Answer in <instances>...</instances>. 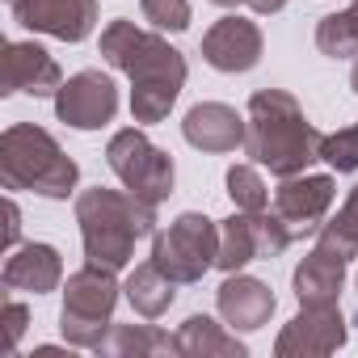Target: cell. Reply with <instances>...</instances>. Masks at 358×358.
<instances>
[{"label":"cell","mask_w":358,"mask_h":358,"mask_svg":"<svg viewBox=\"0 0 358 358\" xmlns=\"http://www.w3.org/2000/svg\"><path fill=\"white\" fill-rule=\"evenodd\" d=\"M101 59L131 76V118L135 122H164L186 89V55L160 30H139L135 22L118 17L101 30Z\"/></svg>","instance_id":"cell-1"},{"label":"cell","mask_w":358,"mask_h":358,"mask_svg":"<svg viewBox=\"0 0 358 358\" xmlns=\"http://www.w3.org/2000/svg\"><path fill=\"white\" fill-rule=\"evenodd\" d=\"M320 131L308 122L303 106L287 89H257L249 97V135L245 152L257 169H270L274 177L308 173L312 160H320Z\"/></svg>","instance_id":"cell-2"},{"label":"cell","mask_w":358,"mask_h":358,"mask_svg":"<svg viewBox=\"0 0 358 358\" xmlns=\"http://www.w3.org/2000/svg\"><path fill=\"white\" fill-rule=\"evenodd\" d=\"M76 224L85 241V262L118 274L131 266L135 245L156 232V207L135 199L127 186L122 190L93 186L76 194Z\"/></svg>","instance_id":"cell-3"},{"label":"cell","mask_w":358,"mask_h":358,"mask_svg":"<svg viewBox=\"0 0 358 358\" xmlns=\"http://www.w3.org/2000/svg\"><path fill=\"white\" fill-rule=\"evenodd\" d=\"M0 182H5V190L68 199L80 182V164L59 148L51 131L34 122H13L0 135Z\"/></svg>","instance_id":"cell-4"},{"label":"cell","mask_w":358,"mask_h":358,"mask_svg":"<svg viewBox=\"0 0 358 358\" xmlns=\"http://www.w3.org/2000/svg\"><path fill=\"white\" fill-rule=\"evenodd\" d=\"M118 278L106 266L85 262L76 274H68L64 282V308H59V333L68 345L76 350H97L114 324V308H118Z\"/></svg>","instance_id":"cell-5"},{"label":"cell","mask_w":358,"mask_h":358,"mask_svg":"<svg viewBox=\"0 0 358 358\" xmlns=\"http://www.w3.org/2000/svg\"><path fill=\"white\" fill-rule=\"evenodd\" d=\"M152 262L177 282H203L207 270L220 262V224L203 211H182L169 228L152 232Z\"/></svg>","instance_id":"cell-6"},{"label":"cell","mask_w":358,"mask_h":358,"mask_svg":"<svg viewBox=\"0 0 358 358\" xmlns=\"http://www.w3.org/2000/svg\"><path fill=\"white\" fill-rule=\"evenodd\" d=\"M106 164L114 169V177L143 203L160 207L169 194H173V182H177V169H173V156L164 148H156L139 127H122L110 135L106 143Z\"/></svg>","instance_id":"cell-7"},{"label":"cell","mask_w":358,"mask_h":358,"mask_svg":"<svg viewBox=\"0 0 358 358\" xmlns=\"http://www.w3.org/2000/svg\"><path fill=\"white\" fill-rule=\"evenodd\" d=\"M295 236L287 232V224L274 211H236L220 224V270L236 274L249 262H274L287 253Z\"/></svg>","instance_id":"cell-8"},{"label":"cell","mask_w":358,"mask_h":358,"mask_svg":"<svg viewBox=\"0 0 358 358\" xmlns=\"http://www.w3.org/2000/svg\"><path fill=\"white\" fill-rule=\"evenodd\" d=\"M350 337V324L337 303H299V316H291L274 341L278 358H324L337 354Z\"/></svg>","instance_id":"cell-9"},{"label":"cell","mask_w":358,"mask_h":358,"mask_svg":"<svg viewBox=\"0 0 358 358\" xmlns=\"http://www.w3.org/2000/svg\"><path fill=\"white\" fill-rule=\"evenodd\" d=\"M358 257V249H350L341 236H333L329 228L316 232L312 253L295 266L291 287L299 303H337L341 287H345V266Z\"/></svg>","instance_id":"cell-10"},{"label":"cell","mask_w":358,"mask_h":358,"mask_svg":"<svg viewBox=\"0 0 358 358\" xmlns=\"http://www.w3.org/2000/svg\"><path fill=\"white\" fill-rule=\"evenodd\" d=\"M333 199H337V186L329 173H295V177H282V186L274 190V215L287 224L295 241H303L324 228Z\"/></svg>","instance_id":"cell-11"},{"label":"cell","mask_w":358,"mask_h":358,"mask_svg":"<svg viewBox=\"0 0 358 358\" xmlns=\"http://www.w3.org/2000/svg\"><path fill=\"white\" fill-rule=\"evenodd\" d=\"M114 114H118V85L97 68L68 76L55 93V118L76 131H97L114 122Z\"/></svg>","instance_id":"cell-12"},{"label":"cell","mask_w":358,"mask_h":358,"mask_svg":"<svg viewBox=\"0 0 358 358\" xmlns=\"http://www.w3.org/2000/svg\"><path fill=\"white\" fill-rule=\"evenodd\" d=\"M13 22L59 43H85L97 26V0H13Z\"/></svg>","instance_id":"cell-13"},{"label":"cell","mask_w":358,"mask_h":358,"mask_svg":"<svg viewBox=\"0 0 358 358\" xmlns=\"http://www.w3.org/2000/svg\"><path fill=\"white\" fill-rule=\"evenodd\" d=\"M64 85V72L55 55L38 43H5V59H0V93H30V97H55Z\"/></svg>","instance_id":"cell-14"},{"label":"cell","mask_w":358,"mask_h":358,"mask_svg":"<svg viewBox=\"0 0 358 358\" xmlns=\"http://www.w3.org/2000/svg\"><path fill=\"white\" fill-rule=\"evenodd\" d=\"M262 51H266V38H262V26L249 22V17H220L207 34H203V59L215 68V72H249L262 64Z\"/></svg>","instance_id":"cell-15"},{"label":"cell","mask_w":358,"mask_h":358,"mask_svg":"<svg viewBox=\"0 0 358 358\" xmlns=\"http://www.w3.org/2000/svg\"><path fill=\"white\" fill-rule=\"evenodd\" d=\"M215 308H220L224 324H232L236 333H257V329L270 324L278 299H274V291H270L262 278L236 270V274H228L224 287L215 291Z\"/></svg>","instance_id":"cell-16"},{"label":"cell","mask_w":358,"mask_h":358,"mask_svg":"<svg viewBox=\"0 0 358 358\" xmlns=\"http://www.w3.org/2000/svg\"><path fill=\"white\" fill-rule=\"evenodd\" d=\"M182 135L190 148L199 152H236L245 148V135H249V118H241L232 106L224 101H199L186 110L182 118Z\"/></svg>","instance_id":"cell-17"},{"label":"cell","mask_w":358,"mask_h":358,"mask_svg":"<svg viewBox=\"0 0 358 358\" xmlns=\"http://www.w3.org/2000/svg\"><path fill=\"white\" fill-rule=\"evenodd\" d=\"M0 282H5V291L51 295V291L64 282V257H59L55 245H43V241L17 245V249H9V257H5Z\"/></svg>","instance_id":"cell-18"},{"label":"cell","mask_w":358,"mask_h":358,"mask_svg":"<svg viewBox=\"0 0 358 358\" xmlns=\"http://www.w3.org/2000/svg\"><path fill=\"white\" fill-rule=\"evenodd\" d=\"M173 345H177V358H245L249 354V345L236 337V329H224L220 320H211L203 312L177 324Z\"/></svg>","instance_id":"cell-19"},{"label":"cell","mask_w":358,"mask_h":358,"mask_svg":"<svg viewBox=\"0 0 358 358\" xmlns=\"http://www.w3.org/2000/svg\"><path fill=\"white\" fill-rule=\"evenodd\" d=\"M122 295H127V303L135 308V316L156 320V316H164V312L173 308V299H177V282H173L152 257H148V262H139V266L127 274Z\"/></svg>","instance_id":"cell-20"},{"label":"cell","mask_w":358,"mask_h":358,"mask_svg":"<svg viewBox=\"0 0 358 358\" xmlns=\"http://www.w3.org/2000/svg\"><path fill=\"white\" fill-rule=\"evenodd\" d=\"M97 354L101 358H160V354H177V345L156 324H110Z\"/></svg>","instance_id":"cell-21"},{"label":"cell","mask_w":358,"mask_h":358,"mask_svg":"<svg viewBox=\"0 0 358 358\" xmlns=\"http://www.w3.org/2000/svg\"><path fill=\"white\" fill-rule=\"evenodd\" d=\"M316 47L329 59H354L358 55V0H350V9H341V13L320 17Z\"/></svg>","instance_id":"cell-22"},{"label":"cell","mask_w":358,"mask_h":358,"mask_svg":"<svg viewBox=\"0 0 358 358\" xmlns=\"http://www.w3.org/2000/svg\"><path fill=\"white\" fill-rule=\"evenodd\" d=\"M224 182H228V199L236 211H270V190L262 182L257 164H232Z\"/></svg>","instance_id":"cell-23"},{"label":"cell","mask_w":358,"mask_h":358,"mask_svg":"<svg viewBox=\"0 0 358 358\" xmlns=\"http://www.w3.org/2000/svg\"><path fill=\"white\" fill-rule=\"evenodd\" d=\"M320 160L333 169V173H354L358 169V122L333 131L320 139Z\"/></svg>","instance_id":"cell-24"},{"label":"cell","mask_w":358,"mask_h":358,"mask_svg":"<svg viewBox=\"0 0 358 358\" xmlns=\"http://www.w3.org/2000/svg\"><path fill=\"white\" fill-rule=\"evenodd\" d=\"M139 13L143 22H152V30H169V34H182L190 30V0H139Z\"/></svg>","instance_id":"cell-25"},{"label":"cell","mask_w":358,"mask_h":358,"mask_svg":"<svg viewBox=\"0 0 358 358\" xmlns=\"http://www.w3.org/2000/svg\"><path fill=\"white\" fill-rule=\"evenodd\" d=\"M0 324H5L0 350H5V354H13V350H17V341H22V337H26V329H30V308H26V303H17V299H5Z\"/></svg>","instance_id":"cell-26"},{"label":"cell","mask_w":358,"mask_h":358,"mask_svg":"<svg viewBox=\"0 0 358 358\" xmlns=\"http://www.w3.org/2000/svg\"><path fill=\"white\" fill-rule=\"evenodd\" d=\"M324 228H329L333 236H341L350 249H358V186L350 190V199L341 203V211H337L333 220H324Z\"/></svg>","instance_id":"cell-27"},{"label":"cell","mask_w":358,"mask_h":358,"mask_svg":"<svg viewBox=\"0 0 358 358\" xmlns=\"http://www.w3.org/2000/svg\"><path fill=\"white\" fill-rule=\"evenodd\" d=\"M17 241H22V211H17V203L9 199V203H5V249H17Z\"/></svg>","instance_id":"cell-28"},{"label":"cell","mask_w":358,"mask_h":358,"mask_svg":"<svg viewBox=\"0 0 358 358\" xmlns=\"http://www.w3.org/2000/svg\"><path fill=\"white\" fill-rule=\"evenodd\" d=\"M245 5H249L253 13H282L287 0H245Z\"/></svg>","instance_id":"cell-29"},{"label":"cell","mask_w":358,"mask_h":358,"mask_svg":"<svg viewBox=\"0 0 358 358\" xmlns=\"http://www.w3.org/2000/svg\"><path fill=\"white\" fill-rule=\"evenodd\" d=\"M350 89L358 93V59H354V68H350Z\"/></svg>","instance_id":"cell-30"},{"label":"cell","mask_w":358,"mask_h":358,"mask_svg":"<svg viewBox=\"0 0 358 358\" xmlns=\"http://www.w3.org/2000/svg\"><path fill=\"white\" fill-rule=\"evenodd\" d=\"M211 5H220V9H232V5H245V0H211Z\"/></svg>","instance_id":"cell-31"},{"label":"cell","mask_w":358,"mask_h":358,"mask_svg":"<svg viewBox=\"0 0 358 358\" xmlns=\"http://www.w3.org/2000/svg\"><path fill=\"white\" fill-rule=\"evenodd\" d=\"M9 5H13V0H9Z\"/></svg>","instance_id":"cell-32"}]
</instances>
